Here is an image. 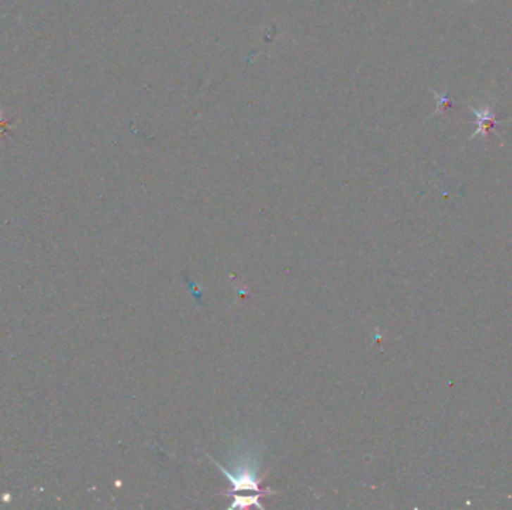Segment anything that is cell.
I'll return each instance as SVG.
<instances>
[{"label":"cell","instance_id":"6da1fadb","mask_svg":"<svg viewBox=\"0 0 512 510\" xmlns=\"http://www.w3.org/2000/svg\"><path fill=\"white\" fill-rule=\"evenodd\" d=\"M472 113L476 117V126L478 127H476L475 134L472 135L470 139H473L476 136H481L482 139H487L488 136H490L492 130L494 129V126L497 123L496 113L493 111L490 105L484 106V108H473L472 106Z\"/></svg>","mask_w":512,"mask_h":510},{"label":"cell","instance_id":"7a4b0ae2","mask_svg":"<svg viewBox=\"0 0 512 510\" xmlns=\"http://www.w3.org/2000/svg\"><path fill=\"white\" fill-rule=\"evenodd\" d=\"M216 466L225 473V476L226 478H228L230 480H231V483H232V486H231V492H228V495H234L235 492H238V491H254V492H256V494H261V495H264V494H271L273 491H270V490H261V486H259V483H261V480H256V479H254V478H250V474H242V478H237V476H232V474L231 473H228V471H226L223 467H220L219 464H218V462H216Z\"/></svg>","mask_w":512,"mask_h":510}]
</instances>
